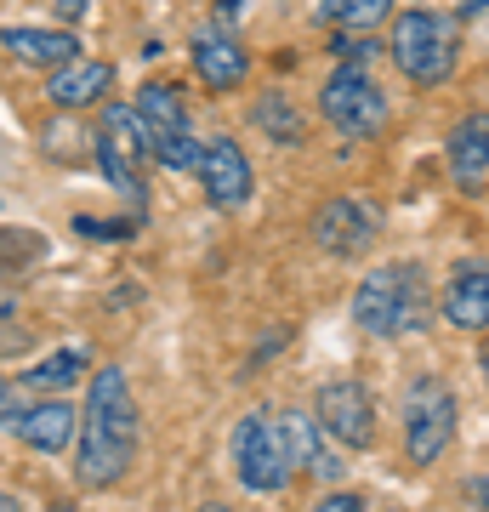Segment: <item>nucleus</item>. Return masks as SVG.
<instances>
[{"instance_id": "f257e3e1", "label": "nucleus", "mask_w": 489, "mask_h": 512, "mask_svg": "<svg viewBox=\"0 0 489 512\" xmlns=\"http://www.w3.org/2000/svg\"><path fill=\"white\" fill-rule=\"evenodd\" d=\"M137 461V399L120 365L91 370L86 416H80V450H74V478L86 490H109Z\"/></svg>"}, {"instance_id": "f03ea898", "label": "nucleus", "mask_w": 489, "mask_h": 512, "mask_svg": "<svg viewBox=\"0 0 489 512\" xmlns=\"http://www.w3.org/2000/svg\"><path fill=\"white\" fill-rule=\"evenodd\" d=\"M433 319V285L421 262H381L353 291V325L364 336H416Z\"/></svg>"}, {"instance_id": "7ed1b4c3", "label": "nucleus", "mask_w": 489, "mask_h": 512, "mask_svg": "<svg viewBox=\"0 0 489 512\" xmlns=\"http://www.w3.org/2000/svg\"><path fill=\"white\" fill-rule=\"evenodd\" d=\"M455 57H461V29H455L450 12H399L393 18V63H399L404 80L416 86H444L455 74Z\"/></svg>"}, {"instance_id": "20e7f679", "label": "nucleus", "mask_w": 489, "mask_h": 512, "mask_svg": "<svg viewBox=\"0 0 489 512\" xmlns=\"http://www.w3.org/2000/svg\"><path fill=\"white\" fill-rule=\"evenodd\" d=\"M131 109H137V126H143V143H148L154 160L171 165V171H200L205 143L194 137V126H188V109H182L177 86L148 80L143 92L131 97Z\"/></svg>"}, {"instance_id": "39448f33", "label": "nucleus", "mask_w": 489, "mask_h": 512, "mask_svg": "<svg viewBox=\"0 0 489 512\" xmlns=\"http://www.w3.org/2000/svg\"><path fill=\"white\" fill-rule=\"evenodd\" d=\"M319 114H325V126L336 131V137H353V143H364V137H381V131H387V114H393V103H387V92H381V86H376L364 69L342 63V69H336L325 86H319Z\"/></svg>"}, {"instance_id": "423d86ee", "label": "nucleus", "mask_w": 489, "mask_h": 512, "mask_svg": "<svg viewBox=\"0 0 489 512\" xmlns=\"http://www.w3.org/2000/svg\"><path fill=\"white\" fill-rule=\"evenodd\" d=\"M455 439V393L438 376H421L404 393V456L416 467H433Z\"/></svg>"}, {"instance_id": "0eeeda50", "label": "nucleus", "mask_w": 489, "mask_h": 512, "mask_svg": "<svg viewBox=\"0 0 489 512\" xmlns=\"http://www.w3.org/2000/svg\"><path fill=\"white\" fill-rule=\"evenodd\" d=\"M143 160H148V143H143V126H137V109L109 103L103 126H97V165H103L109 188H120L131 205H143Z\"/></svg>"}, {"instance_id": "6e6552de", "label": "nucleus", "mask_w": 489, "mask_h": 512, "mask_svg": "<svg viewBox=\"0 0 489 512\" xmlns=\"http://www.w3.org/2000/svg\"><path fill=\"white\" fill-rule=\"evenodd\" d=\"M234 473H239V484L256 490V495H273V490L290 484L285 450H279V433H273L268 416L234 421Z\"/></svg>"}, {"instance_id": "1a4fd4ad", "label": "nucleus", "mask_w": 489, "mask_h": 512, "mask_svg": "<svg viewBox=\"0 0 489 512\" xmlns=\"http://www.w3.org/2000/svg\"><path fill=\"white\" fill-rule=\"evenodd\" d=\"M376 228H381L376 205L342 194V200L319 205V217H313V245H319L325 256H364L370 245H376Z\"/></svg>"}, {"instance_id": "9d476101", "label": "nucleus", "mask_w": 489, "mask_h": 512, "mask_svg": "<svg viewBox=\"0 0 489 512\" xmlns=\"http://www.w3.org/2000/svg\"><path fill=\"white\" fill-rule=\"evenodd\" d=\"M319 427H325L330 444L370 450L376 444V404L359 382H325L319 387Z\"/></svg>"}, {"instance_id": "9b49d317", "label": "nucleus", "mask_w": 489, "mask_h": 512, "mask_svg": "<svg viewBox=\"0 0 489 512\" xmlns=\"http://www.w3.org/2000/svg\"><path fill=\"white\" fill-rule=\"evenodd\" d=\"M200 183H205V200L217 205V211H239V205L256 194V171L245 160V148L234 137H217V143H205L200 154Z\"/></svg>"}, {"instance_id": "f8f14e48", "label": "nucleus", "mask_w": 489, "mask_h": 512, "mask_svg": "<svg viewBox=\"0 0 489 512\" xmlns=\"http://www.w3.org/2000/svg\"><path fill=\"white\" fill-rule=\"evenodd\" d=\"M273 433H279V450H285V467L290 473H319L325 484H342V456L330 450L325 427H319V416H302V410H290V416L273 421Z\"/></svg>"}, {"instance_id": "ddd939ff", "label": "nucleus", "mask_w": 489, "mask_h": 512, "mask_svg": "<svg viewBox=\"0 0 489 512\" xmlns=\"http://www.w3.org/2000/svg\"><path fill=\"white\" fill-rule=\"evenodd\" d=\"M438 313L455 330H489V262H455L450 285L438 296Z\"/></svg>"}, {"instance_id": "4468645a", "label": "nucleus", "mask_w": 489, "mask_h": 512, "mask_svg": "<svg viewBox=\"0 0 489 512\" xmlns=\"http://www.w3.org/2000/svg\"><path fill=\"white\" fill-rule=\"evenodd\" d=\"M0 46L29 63V69H63L80 57V40L74 29H35V23H12V29H0Z\"/></svg>"}, {"instance_id": "2eb2a0df", "label": "nucleus", "mask_w": 489, "mask_h": 512, "mask_svg": "<svg viewBox=\"0 0 489 512\" xmlns=\"http://www.w3.org/2000/svg\"><path fill=\"white\" fill-rule=\"evenodd\" d=\"M194 69H200L205 86L228 92V86H239V80L251 74V57H245V46H239L222 23H211V29H200V35H194Z\"/></svg>"}, {"instance_id": "dca6fc26", "label": "nucleus", "mask_w": 489, "mask_h": 512, "mask_svg": "<svg viewBox=\"0 0 489 512\" xmlns=\"http://www.w3.org/2000/svg\"><path fill=\"white\" fill-rule=\"evenodd\" d=\"M114 69L109 63H91V57H74V63H63V69L46 80V97H52L57 109H86V103H97V97L109 92Z\"/></svg>"}, {"instance_id": "f3484780", "label": "nucleus", "mask_w": 489, "mask_h": 512, "mask_svg": "<svg viewBox=\"0 0 489 512\" xmlns=\"http://www.w3.org/2000/svg\"><path fill=\"white\" fill-rule=\"evenodd\" d=\"M74 410L63 399H40V404H29L18 416V439L29 444V450H40V456H52V450H63V444L74 439Z\"/></svg>"}, {"instance_id": "a211bd4d", "label": "nucleus", "mask_w": 489, "mask_h": 512, "mask_svg": "<svg viewBox=\"0 0 489 512\" xmlns=\"http://www.w3.org/2000/svg\"><path fill=\"white\" fill-rule=\"evenodd\" d=\"M444 160H450V171L461 177V183H478V177H489V109H484V114H467V120L450 131Z\"/></svg>"}, {"instance_id": "6ab92c4d", "label": "nucleus", "mask_w": 489, "mask_h": 512, "mask_svg": "<svg viewBox=\"0 0 489 512\" xmlns=\"http://www.w3.org/2000/svg\"><path fill=\"white\" fill-rule=\"evenodd\" d=\"M86 370H91L86 348H57L52 359H40V365L23 370V387H29V393H57V387H74Z\"/></svg>"}, {"instance_id": "aec40b11", "label": "nucleus", "mask_w": 489, "mask_h": 512, "mask_svg": "<svg viewBox=\"0 0 489 512\" xmlns=\"http://www.w3.org/2000/svg\"><path fill=\"white\" fill-rule=\"evenodd\" d=\"M256 126L268 131L273 143H302V114L285 92H262L256 97Z\"/></svg>"}, {"instance_id": "412c9836", "label": "nucleus", "mask_w": 489, "mask_h": 512, "mask_svg": "<svg viewBox=\"0 0 489 512\" xmlns=\"http://www.w3.org/2000/svg\"><path fill=\"white\" fill-rule=\"evenodd\" d=\"M325 12L342 29H353V35H370V29H381L393 18V0H325Z\"/></svg>"}, {"instance_id": "4be33fe9", "label": "nucleus", "mask_w": 489, "mask_h": 512, "mask_svg": "<svg viewBox=\"0 0 489 512\" xmlns=\"http://www.w3.org/2000/svg\"><path fill=\"white\" fill-rule=\"evenodd\" d=\"M313 512H364V501H359L353 490H336V495H325Z\"/></svg>"}, {"instance_id": "5701e85b", "label": "nucleus", "mask_w": 489, "mask_h": 512, "mask_svg": "<svg viewBox=\"0 0 489 512\" xmlns=\"http://www.w3.org/2000/svg\"><path fill=\"white\" fill-rule=\"evenodd\" d=\"M18 416V393H12V382L0 376V421H12Z\"/></svg>"}, {"instance_id": "b1692460", "label": "nucleus", "mask_w": 489, "mask_h": 512, "mask_svg": "<svg viewBox=\"0 0 489 512\" xmlns=\"http://www.w3.org/2000/svg\"><path fill=\"white\" fill-rule=\"evenodd\" d=\"M57 6H63L69 18H80V12H86V0H57Z\"/></svg>"}, {"instance_id": "393cba45", "label": "nucleus", "mask_w": 489, "mask_h": 512, "mask_svg": "<svg viewBox=\"0 0 489 512\" xmlns=\"http://www.w3.org/2000/svg\"><path fill=\"white\" fill-rule=\"evenodd\" d=\"M478 512H489V478H478Z\"/></svg>"}, {"instance_id": "a878e982", "label": "nucleus", "mask_w": 489, "mask_h": 512, "mask_svg": "<svg viewBox=\"0 0 489 512\" xmlns=\"http://www.w3.org/2000/svg\"><path fill=\"white\" fill-rule=\"evenodd\" d=\"M0 512H23V507H18V501H12L6 490H0Z\"/></svg>"}, {"instance_id": "bb28decb", "label": "nucleus", "mask_w": 489, "mask_h": 512, "mask_svg": "<svg viewBox=\"0 0 489 512\" xmlns=\"http://www.w3.org/2000/svg\"><path fill=\"white\" fill-rule=\"evenodd\" d=\"M200 512H234V507H222V501H211V507H200Z\"/></svg>"}, {"instance_id": "cd10ccee", "label": "nucleus", "mask_w": 489, "mask_h": 512, "mask_svg": "<svg viewBox=\"0 0 489 512\" xmlns=\"http://www.w3.org/2000/svg\"><path fill=\"white\" fill-rule=\"evenodd\" d=\"M484 6H489V0H467V12H484Z\"/></svg>"}, {"instance_id": "c85d7f7f", "label": "nucleus", "mask_w": 489, "mask_h": 512, "mask_svg": "<svg viewBox=\"0 0 489 512\" xmlns=\"http://www.w3.org/2000/svg\"><path fill=\"white\" fill-rule=\"evenodd\" d=\"M222 6H228V12H234V6H239V0H222Z\"/></svg>"}, {"instance_id": "c756f323", "label": "nucleus", "mask_w": 489, "mask_h": 512, "mask_svg": "<svg viewBox=\"0 0 489 512\" xmlns=\"http://www.w3.org/2000/svg\"><path fill=\"white\" fill-rule=\"evenodd\" d=\"M52 512H74V507H52Z\"/></svg>"}]
</instances>
